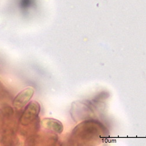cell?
I'll list each match as a JSON object with an SVG mask.
<instances>
[{
  "mask_svg": "<svg viewBox=\"0 0 146 146\" xmlns=\"http://www.w3.org/2000/svg\"><path fill=\"white\" fill-rule=\"evenodd\" d=\"M6 94V89L4 87L3 83L0 81V100L3 98H4V96Z\"/></svg>",
  "mask_w": 146,
  "mask_h": 146,
  "instance_id": "obj_4",
  "label": "cell"
},
{
  "mask_svg": "<svg viewBox=\"0 0 146 146\" xmlns=\"http://www.w3.org/2000/svg\"><path fill=\"white\" fill-rule=\"evenodd\" d=\"M40 112V105L36 101H32L25 107L19 121L18 128L22 135L29 138L39 131Z\"/></svg>",
  "mask_w": 146,
  "mask_h": 146,
  "instance_id": "obj_1",
  "label": "cell"
},
{
  "mask_svg": "<svg viewBox=\"0 0 146 146\" xmlns=\"http://www.w3.org/2000/svg\"><path fill=\"white\" fill-rule=\"evenodd\" d=\"M35 91L32 87H28L19 92L13 100V105L17 111H21L25 107L32 99Z\"/></svg>",
  "mask_w": 146,
  "mask_h": 146,
  "instance_id": "obj_2",
  "label": "cell"
},
{
  "mask_svg": "<svg viewBox=\"0 0 146 146\" xmlns=\"http://www.w3.org/2000/svg\"><path fill=\"white\" fill-rule=\"evenodd\" d=\"M40 127L46 131L55 134H61L63 131V125L60 121L52 118H44L40 121Z\"/></svg>",
  "mask_w": 146,
  "mask_h": 146,
  "instance_id": "obj_3",
  "label": "cell"
}]
</instances>
